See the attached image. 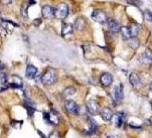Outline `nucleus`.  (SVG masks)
<instances>
[{
  "label": "nucleus",
  "instance_id": "obj_17",
  "mask_svg": "<svg viewBox=\"0 0 152 138\" xmlns=\"http://www.w3.org/2000/svg\"><path fill=\"white\" fill-rule=\"evenodd\" d=\"M45 116L48 117V123L50 124H58V118L56 113H45Z\"/></svg>",
  "mask_w": 152,
  "mask_h": 138
},
{
  "label": "nucleus",
  "instance_id": "obj_14",
  "mask_svg": "<svg viewBox=\"0 0 152 138\" xmlns=\"http://www.w3.org/2000/svg\"><path fill=\"white\" fill-rule=\"evenodd\" d=\"M86 25H87L86 19L84 17H79V18H77L76 22H75V28L77 30H83L85 29Z\"/></svg>",
  "mask_w": 152,
  "mask_h": 138
},
{
  "label": "nucleus",
  "instance_id": "obj_20",
  "mask_svg": "<svg viewBox=\"0 0 152 138\" xmlns=\"http://www.w3.org/2000/svg\"><path fill=\"white\" fill-rule=\"evenodd\" d=\"M112 122L114 123V125H116L117 127H120L121 125H122V122H123V118L122 116H121V114H115L113 115L112 117Z\"/></svg>",
  "mask_w": 152,
  "mask_h": 138
},
{
  "label": "nucleus",
  "instance_id": "obj_13",
  "mask_svg": "<svg viewBox=\"0 0 152 138\" xmlns=\"http://www.w3.org/2000/svg\"><path fill=\"white\" fill-rule=\"evenodd\" d=\"M113 112H112V110H111L110 108H104V109H102V111H101V117H102V119H104L105 121H110L111 119H112V117H113Z\"/></svg>",
  "mask_w": 152,
  "mask_h": 138
},
{
  "label": "nucleus",
  "instance_id": "obj_5",
  "mask_svg": "<svg viewBox=\"0 0 152 138\" xmlns=\"http://www.w3.org/2000/svg\"><path fill=\"white\" fill-rule=\"evenodd\" d=\"M87 109L92 115L99 114V105L95 100H89L87 102Z\"/></svg>",
  "mask_w": 152,
  "mask_h": 138
},
{
  "label": "nucleus",
  "instance_id": "obj_15",
  "mask_svg": "<svg viewBox=\"0 0 152 138\" xmlns=\"http://www.w3.org/2000/svg\"><path fill=\"white\" fill-rule=\"evenodd\" d=\"M129 81L131 83V85L134 87H137L139 85H141V79L136 73H132L129 77Z\"/></svg>",
  "mask_w": 152,
  "mask_h": 138
},
{
  "label": "nucleus",
  "instance_id": "obj_16",
  "mask_svg": "<svg viewBox=\"0 0 152 138\" xmlns=\"http://www.w3.org/2000/svg\"><path fill=\"white\" fill-rule=\"evenodd\" d=\"M73 30H74V27L72 24L64 23L63 26H61V34H63L64 37H66V35H68V34H71L72 32H73Z\"/></svg>",
  "mask_w": 152,
  "mask_h": 138
},
{
  "label": "nucleus",
  "instance_id": "obj_22",
  "mask_svg": "<svg viewBox=\"0 0 152 138\" xmlns=\"http://www.w3.org/2000/svg\"><path fill=\"white\" fill-rule=\"evenodd\" d=\"M75 93H76V89H75L74 87H69V88L65 89L63 95L65 98H68V97H71L72 95H74Z\"/></svg>",
  "mask_w": 152,
  "mask_h": 138
},
{
  "label": "nucleus",
  "instance_id": "obj_11",
  "mask_svg": "<svg viewBox=\"0 0 152 138\" xmlns=\"http://www.w3.org/2000/svg\"><path fill=\"white\" fill-rule=\"evenodd\" d=\"M37 75V69L32 65H28L26 68V71H25V76H26L28 79H33V78H35Z\"/></svg>",
  "mask_w": 152,
  "mask_h": 138
},
{
  "label": "nucleus",
  "instance_id": "obj_8",
  "mask_svg": "<svg viewBox=\"0 0 152 138\" xmlns=\"http://www.w3.org/2000/svg\"><path fill=\"white\" fill-rule=\"evenodd\" d=\"M113 96H114V100L116 102H120L123 100V97H124V94H123V90H122V85H118L114 88V91H113Z\"/></svg>",
  "mask_w": 152,
  "mask_h": 138
},
{
  "label": "nucleus",
  "instance_id": "obj_18",
  "mask_svg": "<svg viewBox=\"0 0 152 138\" xmlns=\"http://www.w3.org/2000/svg\"><path fill=\"white\" fill-rule=\"evenodd\" d=\"M120 32H121V34H122V37L124 40H128L131 37L130 28L128 26H121Z\"/></svg>",
  "mask_w": 152,
  "mask_h": 138
},
{
  "label": "nucleus",
  "instance_id": "obj_29",
  "mask_svg": "<svg viewBox=\"0 0 152 138\" xmlns=\"http://www.w3.org/2000/svg\"><path fill=\"white\" fill-rule=\"evenodd\" d=\"M29 3L30 4H34L35 3V0H29Z\"/></svg>",
  "mask_w": 152,
  "mask_h": 138
},
{
  "label": "nucleus",
  "instance_id": "obj_10",
  "mask_svg": "<svg viewBox=\"0 0 152 138\" xmlns=\"http://www.w3.org/2000/svg\"><path fill=\"white\" fill-rule=\"evenodd\" d=\"M8 86L14 89H21L23 87V84H22L21 79H20L18 76H12V81H11V83H9Z\"/></svg>",
  "mask_w": 152,
  "mask_h": 138
},
{
  "label": "nucleus",
  "instance_id": "obj_12",
  "mask_svg": "<svg viewBox=\"0 0 152 138\" xmlns=\"http://www.w3.org/2000/svg\"><path fill=\"white\" fill-rule=\"evenodd\" d=\"M140 61L144 64H150L152 63V53L150 50H146L140 57Z\"/></svg>",
  "mask_w": 152,
  "mask_h": 138
},
{
  "label": "nucleus",
  "instance_id": "obj_3",
  "mask_svg": "<svg viewBox=\"0 0 152 138\" xmlns=\"http://www.w3.org/2000/svg\"><path fill=\"white\" fill-rule=\"evenodd\" d=\"M92 18L94 19L96 22H98V23L104 24V23H107L108 16H107L106 12L103 11V10L95 9L92 13Z\"/></svg>",
  "mask_w": 152,
  "mask_h": 138
},
{
  "label": "nucleus",
  "instance_id": "obj_23",
  "mask_svg": "<svg viewBox=\"0 0 152 138\" xmlns=\"http://www.w3.org/2000/svg\"><path fill=\"white\" fill-rule=\"evenodd\" d=\"M143 16H144V19L147 20V21L149 22L152 21V12L149 11V10H145V11H144Z\"/></svg>",
  "mask_w": 152,
  "mask_h": 138
},
{
  "label": "nucleus",
  "instance_id": "obj_9",
  "mask_svg": "<svg viewBox=\"0 0 152 138\" xmlns=\"http://www.w3.org/2000/svg\"><path fill=\"white\" fill-rule=\"evenodd\" d=\"M100 82L104 87H109L113 82V77L109 73H104L100 78Z\"/></svg>",
  "mask_w": 152,
  "mask_h": 138
},
{
  "label": "nucleus",
  "instance_id": "obj_25",
  "mask_svg": "<svg viewBox=\"0 0 152 138\" xmlns=\"http://www.w3.org/2000/svg\"><path fill=\"white\" fill-rule=\"evenodd\" d=\"M7 83V77L4 73H0V84L1 85H5Z\"/></svg>",
  "mask_w": 152,
  "mask_h": 138
},
{
  "label": "nucleus",
  "instance_id": "obj_2",
  "mask_svg": "<svg viewBox=\"0 0 152 138\" xmlns=\"http://www.w3.org/2000/svg\"><path fill=\"white\" fill-rule=\"evenodd\" d=\"M69 14V7L65 3H61L55 8V17L58 19H65Z\"/></svg>",
  "mask_w": 152,
  "mask_h": 138
},
{
  "label": "nucleus",
  "instance_id": "obj_26",
  "mask_svg": "<svg viewBox=\"0 0 152 138\" xmlns=\"http://www.w3.org/2000/svg\"><path fill=\"white\" fill-rule=\"evenodd\" d=\"M48 138H61L60 136V134L58 133V132H53L50 135V137Z\"/></svg>",
  "mask_w": 152,
  "mask_h": 138
},
{
  "label": "nucleus",
  "instance_id": "obj_27",
  "mask_svg": "<svg viewBox=\"0 0 152 138\" xmlns=\"http://www.w3.org/2000/svg\"><path fill=\"white\" fill-rule=\"evenodd\" d=\"M40 23H42V19H39V18H37V19H34L33 20V24L35 25V26H38Z\"/></svg>",
  "mask_w": 152,
  "mask_h": 138
},
{
  "label": "nucleus",
  "instance_id": "obj_4",
  "mask_svg": "<svg viewBox=\"0 0 152 138\" xmlns=\"http://www.w3.org/2000/svg\"><path fill=\"white\" fill-rule=\"evenodd\" d=\"M107 25H108V29L110 30V32H113V34H117V32L120 31L121 25L117 20L113 19V18H108L107 20Z\"/></svg>",
  "mask_w": 152,
  "mask_h": 138
},
{
  "label": "nucleus",
  "instance_id": "obj_19",
  "mask_svg": "<svg viewBox=\"0 0 152 138\" xmlns=\"http://www.w3.org/2000/svg\"><path fill=\"white\" fill-rule=\"evenodd\" d=\"M128 45L133 50H136V48L139 47L140 45V42H139V39L137 38V37H131L129 39H128Z\"/></svg>",
  "mask_w": 152,
  "mask_h": 138
},
{
  "label": "nucleus",
  "instance_id": "obj_24",
  "mask_svg": "<svg viewBox=\"0 0 152 138\" xmlns=\"http://www.w3.org/2000/svg\"><path fill=\"white\" fill-rule=\"evenodd\" d=\"M21 15L24 18H27V4L23 3L21 6Z\"/></svg>",
  "mask_w": 152,
  "mask_h": 138
},
{
  "label": "nucleus",
  "instance_id": "obj_30",
  "mask_svg": "<svg viewBox=\"0 0 152 138\" xmlns=\"http://www.w3.org/2000/svg\"><path fill=\"white\" fill-rule=\"evenodd\" d=\"M150 91L152 92V83L150 84Z\"/></svg>",
  "mask_w": 152,
  "mask_h": 138
},
{
  "label": "nucleus",
  "instance_id": "obj_1",
  "mask_svg": "<svg viewBox=\"0 0 152 138\" xmlns=\"http://www.w3.org/2000/svg\"><path fill=\"white\" fill-rule=\"evenodd\" d=\"M42 82L45 86H51L56 82V75L53 70H48L42 77Z\"/></svg>",
  "mask_w": 152,
  "mask_h": 138
},
{
  "label": "nucleus",
  "instance_id": "obj_21",
  "mask_svg": "<svg viewBox=\"0 0 152 138\" xmlns=\"http://www.w3.org/2000/svg\"><path fill=\"white\" fill-rule=\"evenodd\" d=\"M129 28L131 32V37H137L139 34V25L136 23H133L130 25Z\"/></svg>",
  "mask_w": 152,
  "mask_h": 138
},
{
  "label": "nucleus",
  "instance_id": "obj_28",
  "mask_svg": "<svg viewBox=\"0 0 152 138\" xmlns=\"http://www.w3.org/2000/svg\"><path fill=\"white\" fill-rule=\"evenodd\" d=\"M1 2L3 4H10L12 2V0H1Z\"/></svg>",
  "mask_w": 152,
  "mask_h": 138
},
{
  "label": "nucleus",
  "instance_id": "obj_7",
  "mask_svg": "<svg viewBox=\"0 0 152 138\" xmlns=\"http://www.w3.org/2000/svg\"><path fill=\"white\" fill-rule=\"evenodd\" d=\"M65 108L66 110V112L69 114H78V110H79V107L78 105L76 104V102L72 101V100H69L66 102V105H65Z\"/></svg>",
  "mask_w": 152,
  "mask_h": 138
},
{
  "label": "nucleus",
  "instance_id": "obj_6",
  "mask_svg": "<svg viewBox=\"0 0 152 138\" xmlns=\"http://www.w3.org/2000/svg\"><path fill=\"white\" fill-rule=\"evenodd\" d=\"M42 14L45 18H53V17H55V8H53L50 5H45L42 9Z\"/></svg>",
  "mask_w": 152,
  "mask_h": 138
}]
</instances>
